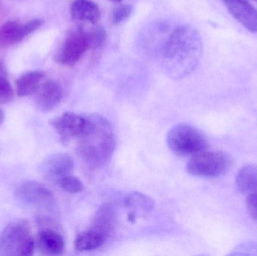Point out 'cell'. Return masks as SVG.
Returning a JSON list of instances; mask_svg holds the SVG:
<instances>
[{"label": "cell", "instance_id": "1", "mask_svg": "<svg viewBox=\"0 0 257 256\" xmlns=\"http://www.w3.org/2000/svg\"><path fill=\"white\" fill-rule=\"evenodd\" d=\"M202 54V39L197 30L191 26H180L163 47V68L173 78H183L196 69Z\"/></svg>", "mask_w": 257, "mask_h": 256}, {"label": "cell", "instance_id": "2", "mask_svg": "<svg viewBox=\"0 0 257 256\" xmlns=\"http://www.w3.org/2000/svg\"><path fill=\"white\" fill-rule=\"evenodd\" d=\"M87 117V128L78 139V154L89 166L99 168L114 153L115 135L109 122L102 116L90 114Z\"/></svg>", "mask_w": 257, "mask_h": 256}, {"label": "cell", "instance_id": "3", "mask_svg": "<svg viewBox=\"0 0 257 256\" xmlns=\"http://www.w3.org/2000/svg\"><path fill=\"white\" fill-rule=\"evenodd\" d=\"M36 240L30 224L24 219L10 222L0 235V255L30 256Z\"/></svg>", "mask_w": 257, "mask_h": 256}, {"label": "cell", "instance_id": "4", "mask_svg": "<svg viewBox=\"0 0 257 256\" xmlns=\"http://www.w3.org/2000/svg\"><path fill=\"white\" fill-rule=\"evenodd\" d=\"M169 149L177 156H192L205 151L208 147L206 138L202 132L191 125H175L167 135Z\"/></svg>", "mask_w": 257, "mask_h": 256}, {"label": "cell", "instance_id": "5", "mask_svg": "<svg viewBox=\"0 0 257 256\" xmlns=\"http://www.w3.org/2000/svg\"><path fill=\"white\" fill-rule=\"evenodd\" d=\"M15 197L23 206L45 213L57 210V201L54 193L42 183L35 180L23 182L15 189Z\"/></svg>", "mask_w": 257, "mask_h": 256}, {"label": "cell", "instance_id": "6", "mask_svg": "<svg viewBox=\"0 0 257 256\" xmlns=\"http://www.w3.org/2000/svg\"><path fill=\"white\" fill-rule=\"evenodd\" d=\"M231 165L232 159L223 152L202 151L191 156L186 168L196 177H216L226 173Z\"/></svg>", "mask_w": 257, "mask_h": 256}, {"label": "cell", "instance_id": "7", "mask_svg": "<svg viewBox=\"0 0 257 256\" xmlns=\"http://www.w3.org/2000/svg\"><path fill=\"white\" fill-rule=\"evenodd\" d=\"M90 48L88 31L81 28L71 30L57 51L55 61L61 66H75Z\"/></svg>", "mask_w": 257, "mask_h": 256}, {"label": "cell", "instance_id": "8", "mask_svg": "<svg viewBox=\"0 0 257 256\" xmlns=\"http://www.w3.org/2000/svg\"><path fill=\"white\" fill-rule=\"evenodd\" d=\"M64 144L72 139H78L87 126V117H83L72 112H65L50 121Z\"/></svg>", "mask_w": 257, "mask_h": 256}, {"label": "cell", "instance_id": "9", "mask_svg": "<svg viewBox=\"0 0 257 256\" xmlns=\"http://www.w3.org/2000/svg\"><path fill=\"white\" fill-rule=\"evenodd\" d=\"M43 20L34 19L26 24L8 21L0 27V48H9L24 40L43 25Z\"/></svg>", "mask_w": 257, "mask_h": 256}, {"label": "cell", "instance_id": "10", "mask_svg": "<svg viewBox=\"0 0 257 256\" xmlns=\"http://www.w3.org/2000/svg\"><path fill=\"white\" fill-rule=\"evenodd\" d=\"M40 169L46 178L56 182L72 172L74 169L73 159L66 153H55L48 156L42 162Z\"/></svg>", "mask_w": 257, "mask_h": 256}, {"label": "cell", "instance_id": "11", "mask_svg": "<svg viewBox=\"0 0 257 256\" xmlns=\"http://www.w3.org/2000/svg\"><path fill=\"white\" fill-rule=\"evenodd\" d=\"M35 103L40 111L48 112L54 109L63 99L61 85L54 80H48L41 84L36 91Z\"/></svg>", "mask_w": 257, "mask_h": 256}, {"label": "cell", "instance_id": "12", "mask_svg": "<svg viewBox=\"0 0 257 256\" xmlns=\"http://www.w3.org/2000/svg\"><path fill=\"white\" fill-rule=\"evenodd\" d=\"M229 13L243 27L257 33V9L247 0H223Z\"/></svg>", "mask_w": 257, "mask_h": 256}, {"label": "cell", "instance_id": "13", "mask_svg": "<svg viewBox=\"0 0 257 256\" xmlns=\"http://www.w3.org/2000/svg\"><path fill=\"white\" fill-rule=\"evenodd\" d=\"M36 244L39 252L45 255H60L65 249L63 236L49 228H43L39 231Z\"/></svg>", "mask_w": 257, "mask_h": 256}, {"label": "cell", "instance_id": "14", "mask_svg": "<svg viewBox=\"0 0 257 256\" xmlns=\"http://www.w3.org/2000/svg\"><path fill=\"white\" fill-rule=\"evenodd\" d=\"M71 16L75 21L96 24L101 18L100 9L93 0H75L71 5Z\"/></svg>", "mask_w": 257, "mask_h": 256}, {"label": "cell", "instance_id": "15", "mask_svg": "<svg viewBox=\"0 0 257 256\" xmlns=\"http://www.w3.org/2000/svg\"><path fill=\"white\" fill-rule=\"evenodd\" d=\"M115 221L114 207L111 204H103L95 213L90 228L108 237L114 230Z\"/></svg>", "mask_w": 257, "mask_h": 256}, {"label": "cell", "instance_id": "16", "mask_svg": "<svg viewBox=\"0 0 257 256\" xmlns=\"http://www.w3.org/2000/svg\"><path fill=\"white\" fill-rule=\"evenodd\" d=\"M46 75L41 71L26 72L16 81L17 93L21 97L31 96L39 90Z\"/></svg>", "mask_w": 257, "mask_h": 256}, {"label": "cell", "instance_id": "17", "mask_svg": "<svg viewBox=\"0 0 257 256\" xmlns=\"http://www.w3.org/2000/svg\"><path fill=\"white\" fill-rule=\"evenodd\" d=\"M107 238L106 236L90 228L77 236L75 240V249L78 252L94 250L103 245Z\"/></svg>", "mask_w": 257, "mask_h": 256}, {"label": "cell", "instance_id": "18", "mask_svg": "<svg viewBox=\"0 0 257 256\" xmlns=\"http://www.w3.org/2000/svg\"><path fill=\"white\" fill-rule=\"evenodd\" d=\"M237 188L244 193H252L257 191V167L245 165L237 174L235 179Z\"/></svg>", "mask_w": 257, "mask_h": 256}, {"label": "cell", "instance_id": "19", "mask_svg": "<svg viewBox=\"0 0 257 256\" xmlns=\"http://www.w3.org/2000/svg\"><path fill=\"white\" fill-rule=\"evenodd\" d=\"M123 201L126 207L136 210L149 212L154 207V201L151 198L137 192L128 194Z\"/></svg>", "mask_w": 257, "mask_h": 256}, {"label": "cell", "instance_id": "20", "mask_svg": "<svg viewBox=\"0 0 257 256\" xmlns=\"http://www.w3.org/2000/svg\"><path fill=\"white\" fill-rule=\"evenodd\" d=\"M15 93L7 78L6 67L0 63V105L7 104L13 100Z\"/></svg>", "mask_w": 257, "mask_h": 256}, {"label": "cell", "instance_id": "21", "mask_svg": "<svg viewBox=\"0 0 257 256\" xmlns=\"http://www.w3.org/2000/svg\"><path fill=\"white\" fill-rule=\"evenodd\" d=\"M56 183L60 186V189L68 193H79L84 189V185L81 180L70 174L61 177L57 180Z\"/></svg>", "mask_w": 257, "mask_h": 256}, {"label": "cell", "instance_id": "22", "mask_svg": "<svg viewBox=\"0 0 257 256\" xmlns=\"http://www.w3.org/2000/svg\"><path fill=\"white\" fill-rule=\"evenodd\" d=\"M90 38V48L99 49L102 48L106 42V32L102 27H95L88 31Z\"/></svg>", "mask_w": 257, "mask_h": 256}, {"label": "cell", "instance_id": "23", "mask_svg": "<svg viewBox=\"0 0 257 256\" xmlns=\"http://www.w3.org/2000/svg\"><path fill=\"white\" fill-rule=\"evenodd\" d=\"M133 8L131 5L124 4L116 7L111 14L113 24H120L127 20L133 13Z\"/></svg>", "mask_w": 257, "mask_h": 256}, {"label": "cell", "instance_id": "24", "mask_svg": "<svg viewBox=\"0 0 257 256\" xmlns=\"http://www.w3.org/2000/svg\"><path fill=\"white\" fill-rule=\"evenodd\" d=\"M247 207L250 216L257 221V191L249 194L247 199Z\"/></svg>", "mask_w": 257, "mask_h": 256}, {"label": "cell", "instance_id": "25", "mask_svg": "<svg viewBox=\"0 0 257 256\" xmlns=\"http://www.w3.org/2000/svg\"><path fill=\"white\" fill-rule=\"evenodd\" d=\"M5 119V114L4 112L0 109V126H1L2 123L4 121Z\"/></svg>", "mask_w": 257, "mask_h": 256}, {"label": "cell", "instance_id": "26", "mask_svg": "<svg viewBox=\"0 0 257 256\" xmlns=\"http://www.w3.org/2000/svg\"><path fill=\"white\" fill-rule=\"evenodd\" d=\"M109 1L113 2V3H121L123 0H109Z\"/></svg>", "mask_w": 257, "mask_h": 256}, {"label": "cell", "instance_id": "27", "mask_svg": "<svg viewBox=\"0 0 257 256\" xmlns=\"http://www.w3.org/2000/svg\"><path fill=\"white\" fill-rule=\"evenodd\" d=\"M254 1H256V2H257V0H254Z\"/></svg>", "mask_w": 257, "mask_h": 256}]
</instances>
